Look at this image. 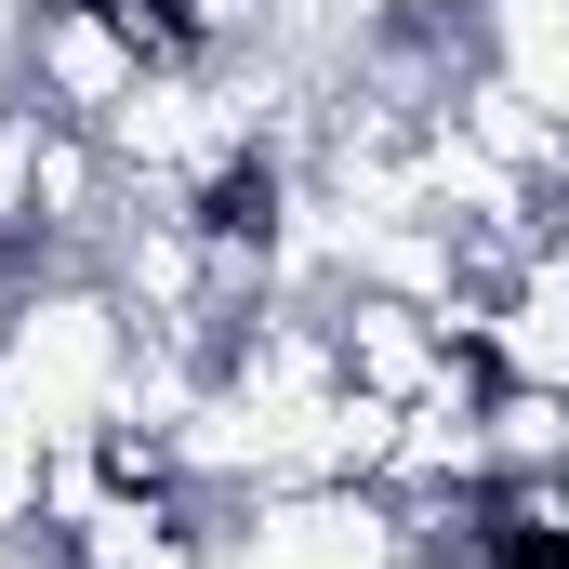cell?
Here are the masks:
<instances>
[{
	"label": "cell",
	"instance_id": "6da1fadb",
	"mask_svg": "<svg viewBox=\"0 0 569 569\" xmlns=\"http://www.w3.org/2000/svg\"><path fill=\"white\" fill-rule=\"evenodd\" d=\"M146 80H159V53L120 27V0H40V13H27V53H13V93H27V107L107 133Z\"/></svg>",
	"mask_w": 569,
	"mask_h": 569
},
{
	"label": "cell",
	"instance_id": "7a4b0ae2",
	"mask_svg": "<svg viewBox=\"0 0 569 569\" xmlns=\"http://www.w3.org/2000/svg\"><path fill=\"white\" fill-rule=\"evenodd\" d=\"M463 345H477V331H463L450 305H425V291H385V279H345V291H331V358H345L358 398H398V411H411Z\"/></svg>",
	"mask_w": 569,
	"mask_h": 569
},
{
	"label": "cell",
	"instance_id": "3957f363",
	"mask_svg": "<svg viewBox=\"0 0 569 569\" xmlns=\"http://www.w3.org/2000/svg\"><path fill=\"white\" fill-rule=\"evenodd\" d=\"M0 569H80V557H67V530H0Z\"/></svg>",
	"mask_w": 569,
	"mask_h": 569
}]
</instances>
